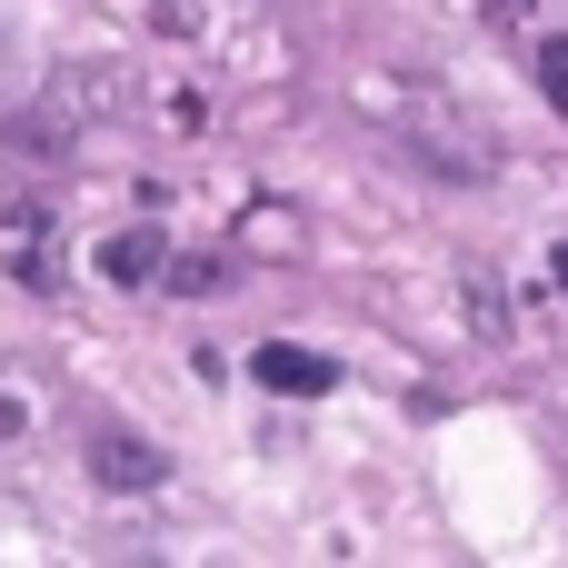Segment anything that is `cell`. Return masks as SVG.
<instances>
[{"mask_svg":"<svg viewBox=\"0 0 568 568\" xmlns=\"http://www.w3.org/2000/svg\"><path fill=\"white\" fill-rule=\"evenodd\" d=\"M0 439H20V399H0Z\"/></svg>","mask_w":568,"mask_h":568,"instance_id":"obj_7","label":"cell"},{"mask_svg":"<svg viewBox=\"0 0 568 568\" xmlns=\"http://www.w3.org/2000/svg\"><path fill=\"white\" fill-rule=\"evenodd\" d=\"M260 389H280V399H320V389H339V359H320V349H300V339H260Z\"/></svg>","mask_w":568,"mask_h":568,"instance_id":"obj_1","label":"cell"},{"mask_svg":"<svg viewBox=\"0 0 568 568\" xmlns=\"http://www.w3.org/2000/svg\"><path fill=\"white\" fill-rule=\"evenodd\" d=\"M529 70H539V90H549V100L568 110V30H549V40L529 50Z\"/></svg>","mask_w":568,"mask_h":568,"instance_id":"obj_5","label":"cell"},{"mask_svg":"<svg viewBox=\"0 0 568 568\" xmlns=\"http://www.w3.org/2000/svg\"><path fill=\"white\" fill-rule=\"evenodd\" d=\"M90 479H100V489H160L170 459H160L150 439H130V429H100V439H90Z\"/></svg>","mask_w":568,"mask_h":568,"instance_id":"obj_2","label":"cell"},{"mask_svg":"<svg viewBox=\"0 0 568 568\" xmlns=\"http://www.w3.org/2000/svg\"><path fill=\"white\" fill-rule=\"evenodd\" d=\"M489 30H529V0H489Z\"/></svg>","mask_w":568,"mask_h":568,"instance_id":"obj_6","label":"cell"},{"mask_svg":"<svg viewBox=\"0 0 568 568\" xmlns=\"http://www.w3.org/2000/svg\"><path fill=\"white\" fill-rule=\"evenodd\" d=\"M120 100H130V80L110 60H70L60 70V110H120Z\"/></svg>","mask_w":568,"mask_h":568,"instance_id":"obj_4","label":"cell"},{"mask_svg":"<svg viewBox=\"0 0 568 568\" xmlns=\"http://www.w3.org/2000/svg\"><path fill=\"white\" fill-rule=\"evenodd\" d=\"M170 270V240L160 230H120V240H100V280H120V290H150Z\"/></svg>","mask_w":568,"mask_h":568,"instance_id":"obj_3","label":"cell"}]
</instances>
